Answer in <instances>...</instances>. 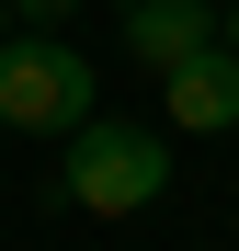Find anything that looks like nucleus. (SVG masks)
I'll use <instances>...</instances> for the list:
<instances>
[{
    "mask_svg": "<svg viewBox=\"0 0 239 251\" xmlns=\"http://www.w3.org/2000/svg\"><path fill=\"white\" fill-rule=\"evenodd\" d=\"M57 183H68V205H91V217H137V205L171 194V137H159V126H126V114H91V126H68Z\"/></svg>",
    "mask_w": 239,
    "mask_h": 251,
    "instance_id": "1",
    "label": "nucleus"
},
{
    "mask_svg": "<svg viewBox=\"0 0 239 251\" xmlns=\"http://www.w3.org/2000/svg\"><path fill=\"white\" fill-rule=\"evenodd\" d=\"M0 126H23V137L91 126V57H80V46H46V34L0 46Z\"/></svg>",
    "mask_w": 239,
    "mask_h": 251,
    "instance_id": "2",
    "label": "nucleus"
},
{
    "mask_svg": "<svg viewBox=\"0 0 239 251\" xmlns=\"http://www.w3.org/2000/svg\"><path fill=\"white\" fill-rule=\"evenodd\" d=\"M159 103H171L182 137H228V126H239V46L217 34V46L171 57V69H159Z\"/></svg>",
    "mask_w": 239,
    "mask_h": 251,
    "instance_id": "3",
    "label": "nucleus"
},
{
    "mask_svg": "<svg viewBox=\"0 0 239 251\" xmlns=\"http://www.w3.org/2000/svg\"><path fill=\"white\" fill-rule=\"evenodd\" d=\"M194 46H217V12H205V0H126V57L171 69Z\"/></svg>",
    "mask_w": 239,
    "mask_h": 251,
    "instance_id": "4",
    "label": "nucleus"
},
{
    "mask_svg": "<svg viewBox=\"0 0 239 251\" xmlns=\"http://www.w3.org/2000/svg\"><path fill=\"white\" fill-rule=\"evenodd\" d=\"M12 12H23V23H57V12H68V0H12Z\"/></svg>",
    "mask_w": 239,
    "mask_h": 251,
    "instance_id": "5",
    "label": "nucleus"
},
{
    "mask_svg": "<svg viewBox=\"0 0 239 251\" xmlns=\"http://www.w3.org/2000/svg\"><path fill=\"white\" fill-rule=\"evenodd\" d=\"M217 34H228V46H239V0H228V12H217Z\"/></svg>",
    "mask_w": 239,
    "mask_h": 251,
    "instance_id": "6",
    "label": "nucleus"
},
{
    "mask_svg": "<svg viewBox=\"0 0 239 251\" xmlns=\"http://www.w3.org/2000/svg\"><path fill=\"white\" fill-rule=\"evenodd\" d=\"M0 46H12V0H0Z\"/></svg>",
    "mask_w": 239,
    "mask_h": 251,
    "instance_id": "7",
    "label": "nucleus"
},
{
    "mask_svg": "<svg viewBox=\"0 0 239 251\" xmlns=\"http://www.w3.org/2000/svg\"><path fill=\"white\" fill-rule=\"evenodd\" d=\"M114 12H126V0H114Z\"/></svg>",
    "mask_w": 239,
    "mask_h": 251,
    "instance_id": "8",
    "label": "nucleus"
}]
</instances>
